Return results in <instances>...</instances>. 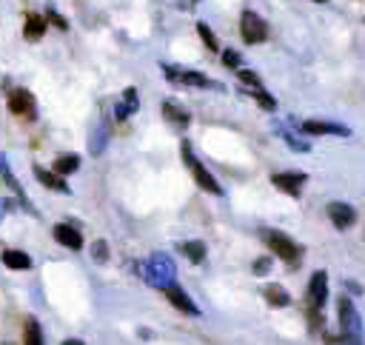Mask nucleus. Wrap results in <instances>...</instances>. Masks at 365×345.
Segmentation results:
<instances>
[{
	"mask_svg": "<svg viewBox=\"0 0 365 345\" xmlns=\"http://www.w3.org/2000/svg\"><path fill=\"white\" fill-rule=\"evenodd\" d=\"M143 277H145V282L151 285V288H168L171 282H174V277H177V268H174V262H171V257H165V254H151L148 259H145V265H143Z\"/></svg>",
	"mask_w": 365,
	"mask_h": 345,
	"instance_id": "obj_1",
	"label": "nucleus"
},
{
	"mask_svg": "<svg viewBox=\"0 0 365 345\" xmlns=\"http://www.w3.org/2000/svg\"><path fill=\"white\" fill-rule=\"evenodd\" d=\"M262 240H265V245L274 251V257L285 259L288 265H297V262H299V257H302V245H299L297 240H291L288 234L274 231V228H265V231H262Z\"/></svg>",
	"mask_w": 365,
	"mask_h": 345,
	"instance_id": "obj_2",
	"label": "nucleus"
},
{
	"mask_svg": "<svg viewBox=\"0 0 365 345\" xmlns=\"http://www.w3.org/2000/svg\"><path fill=\"white\" fill-rule=\"evenodd\" d=\"M182 160H185V165H188V171H191V177H194V182L205 191V194H214V197H220L222 194V188H220V182L208 174V168L191 154V148H188V143H182Z\"/></svg>",
	"mask_w": 365,
	"mask_h": 345,
	"instance_id": "obj_3",
	"label": "nucleus"
},
{
	"mask_svg": "<svg viewBox=\"0 0 365 345\" xmlns=\"http://www.w3.org/2000/svg\"><path fill=\"white\" fill-rule=\"evenodd\" d=\"M240 34H242V40L248 46H257V43H262L268 37V26H265V20L257 11L245 9L242 17H240Z\"/></svg>",
	"mask_w": 365,
	"mask_h": 345,
	"instance_id": "obj_4",
	"label": "nucleus"
},
{
	"mask_svg": "<svg viewBox=\"0 0 365 345\" xmlns=\"http://www.w3.org/2000/svg\"><path fill=\"white\" fill-rule=\"evenodd\" d=\"M339 328H342V334L362 342V319H359V314L348 297H339Z\"/></svg>",
	"mask_w": 365,
	"mask_h": 345,
	"instance_id": "obj_5",
	"label": "nucleus"
},
{
	"mask_svg": "<svg viewBox=\"0 0 365 345\" xmlns=\"http://www.w3.org/2000/svg\"><path fill=\"white\" fill-rule=\"evenodd\" d=\"M9 111L14 117H23V120H31L37 114V103H34V94L29 88H14L9 94Z\"/></svg>",
	"mask_w": 365,
	"mask_h": 345,
	"instance_id": "obj_6",
	"label": "nucleus"
},
{
	"mask_svg": "<svg viewBox=\"0 0 365 345\" xmlns=\"http://www.w3.org/2000/svg\"><path fill=\"white\" fill-rule=\"evenodd\" d=\"M271 182H274L279 191H285V194H291V197H299L302 188H305V182H308V174H305V171H279V174L271 177Z\"/></svg>",
	"mask_w": 365,
	"mask_h": 345,
	"instance_id": "obj_7",
	"label": "nucleus"
},
{
	"mask_svg": "<svg viewBox=\"0 0 365 345\" xmlns=\"http://www.w3.org/2000/svg\"><path fill=\"white\" fill-rule=\"evenodd\" d=\"M328 302V274L325 271H314L311 282H308V305L311 308H322Z\"/></svg>",
	"mask_w": 365,
	"mask_h": 345,
	"instance_id": "obj_8",
	"label": "nucleus"
},
{
	"mask_svg": "<svg viewBox=\"0 0 365 345\" xmlns=\"http://www.w3.org/2000/svg\"><path fill=\"white\" fill-rule=\"evenodd\" d=\"M163 71H165V77H168V80H180V83H185V86L222 88V86H217L214 80H208V77H205V74H200V71H177V68H171V66H163Z\"/></svg>",
	"mask_w": 365,
	"mask_h": 345,
	"instance_id": "obj_9",
	"label": "nucleus"
},
{
	"mask_svg": "<svg viewBox=\"0 0 365 345\" xmlns=\"http://www.w3.org/2000/svg\"><path fill=\"white\" fill-rule=\"evenodd\" d=\"M328 217H331V222L339 228V231H348L354 222H356V211H354V205H348V202H328Z\"/></svg>",
	"mask_w": 365,
	"mask_h": 345,
	"instance_id": "obj_10",
	"label": "nucleus"
},
{
	"mask_svg": "<svg viewBox=\"0 0 365 345\" xmlns=\"http://www.w3.org/2000/svg\"><path fill=\"white\" fill-rule=\"evenodd\" d=\"M163 291H165V299H168L174 308H180L182 314L200 316V308H197V302H194V299H191V297H188V294H185V291H182L177 282H171V285H168V288H163Z\"/></svg>",
	"mask_w": 365,
	"mask_h": 345,
	"instance_id": "obj_11",
	"label": "nucleus"
},
{
	"mask_svg": "<svg viewBox=\"0 0 365 345\" xmlns=\"http://www.w3.org/2000/svg\"><path fill=\"white\" fill-rule=\"evenodd\" d=\"M54 240H57L60 245L71 248V251H80V248H83V234H80L74 225H68V222H57V225H54Z\"/></svg>",
	"mask_w": 365,
	"mask_h": 345,
	"instance_id": "obj_12",
	"label": "nucleus"
},
{
	"mask_svg": "<svg viewBox=\"0 0 365 345\" xmlns=\"http://www.w3.org/2000/svg\"><path fill=\"white\" fill-rule=\"evenodd\" d=\"M305 134H336V137H351V128L342 123H319V120H308L302 123Z\"/></svg>",
	"mask_w": 365,
	"mask_h": 345,
	"instance_id": "obj_13",
	"label": "nucleus"
},
{
	"mask_svg": "<svg viewBox=\"0 0 365 345\" xmlns=\"http://www.w3.org/2000/svg\"><path fill=\"white\" fill-rule=\"evenodd\" d=\"M262 299L268 302V305H274V308H285V305H291V294L282 288V285H277V282H271V285H262Z\"/></svg>",
	"mask_w": 365,
	"mask_h": 345,
	"instance_id": "obj_14",
	"label": "nucleus"
},
{
	"mask_svg": "<svg viewBox=\"0 0 365 345\" xmlns=\"http://www.w3.org/2000/svg\"><path fill=\"white\" fill-rule=\"evenodd\" d=\"M34 177H37V182H43L46 188H51V191H63V194H68V182H66V180H60V174H57V171H46V168H40V165H34Z\"/></svg>",
	"mask_w": 365,
	"mask_h": 345,
	"instance_id": "obj_15",
	"label": "nucleus"
},
{
	"mask_svg": "<svg viewBox=\"0 0 365 345\" xmlns=\"http://www.w3.org/2000/svg\"><path fill=\"white\" fill-rule=\"evenodd\" d=\"M163 114H165V120H168V123H174L177 128H185V125H188V120H191V114H188L180 103H171V100H165V103H163Z\"/></svg>",
	"mask_w": 365,
	"mask_h": 345,
	"instance_id": "obj_16",
	"label": "nucleus"
},
{
	"mask_svg": "<svg viewBox=\"0 0 365 345\" xmlns=\"http://www.w3.org/2000/svg\"><path fill=\"white\" fill-rule=\"evenodd\" d=\"M46 26H48L46 17L29 14V17H26V26H23V37H26V40H40V37L46 34Z\"/></svg>",
	"mask_w": 365,
	"mask_h": 345,
	"instance_id": "obj_17",
	"label": "nucleus"
},
{
	"mask_svg": "<svg viewBox=\"0 0 365 345\" xmlns=\"http://www.w3.org/2000/svg\"><path fill=\"white\" fill-rule=\"evenodd\" d=\"M3 265H9V268H17V271H29L31 268V257L29 254H23V251H17V248H9V251H3Z\"/></svg>",
	"mask_w": 365,
	"mask_h": 345,
	"instance_id": "obj_18",
	"label": "nucleus"
},
{
	"mask_svg": "<svg viewBox=\"0 0 365 345\" xmlns=\"http://www.w3.org/2000/svg\"><path fill=\"white\" fill-rule=\"evenodd\" d=\"M0 174L6 177V185H9V188H14V194L20 197L23 208H29V211H31V205H29V200H26V194H23V188H20V182L11 177V171H9V165H6V157H3V154H0Z\"/></svg>",
	"mask_w": 365,
	"mask_h": 345,
	"instance_id": "obj_19",
	"label": "nucleus"
},
{
	"mask_svg": "<svg viewBox=\"0 0 365 345\" xmlns=\"http://www.w3.org/2000/svg\"><path fill=\"white\" fill-rule=\"evenodd\" d=\"M77 168H80V157L77 154H60L54 160V171L57 174H74Z\"/></svg>",
	"mask_w": 365,
	"mask_h": 345,
	"instance_id": "obj_20",
	"label": "nucleus"
},
{
	"mask_svg": "<svg viewBox=\"0 0 365 345\" xmlns=\"http://www.w3.org/2000/svg\"><path fill=\"white\" fill-rule=\"evenodd\" d=\"M182 254L197 265V262H202L205 259V242H200V240H191V242H182Z\"/></svg>",
	"mask_w": 365,
	"mask_h": 345,
	"instance_id": "obj_21",
	"label": "nucleus"
},
{
	"mask_svg": "<svg viewBox=\"0 0 365 345\" xmlns=\"http://www.w3.org/2000/svg\"><path fill=\"white\" fill-rule=\"evenodd\" d=\"M23 342H26V345H40V342H43V331H40L37 319H26V328H23Z\"/></svg>",
	"mask_w": 365,
	"mask_h": 345,
	"instance_id": "obj_22",
	"label": "nucleus"
},
{
	"mask_svg": "<svg viewBox=\"0 0 365 345\" xmlns=\"http://www.w3.org/2000/svg\"><path fill=\"white\" fill-rule=\"evenodd\" d=\"M197 34L202 37V43H205V48H208V51H220V40L214 37V31H211L205 23H197Z\"/></svg>",
	"mask_w": 365,
	"mask_h": 345,
	"instance_id": "obj_23",
	"label": "nucleus"
},
{
	"mask_svg": "<svg viewBox=\"0 0 365 345\" xmlns=\"http://www.w3.org/2000/svg\"><path fill=\"white\" fill-rule=\"evenodd\" d=\"M245 91H248V94H251V97H254V100H257L262 108H268V111H274V108H277V100H274V97H271L265 88H245Z\"/></svg>",
	"mask_w": 365,
	"mask_h": 345,
	"instance_id": "obj_24",
	"label": "nucleus"
},
{
	"mask_svg": "<svg viewBox=\"0 0 365 345\" xmlns=\"http://www.w3.org/2000/svg\"><path fill=\"white\" fill-rule=\"evenodd\" d=\"M91 259L100 262V265L108 259V245H106V240H97V242L91 245Z\"/></svg>",
	"mask_w": 365,
	"mask_h": 345,
	"instance_id": "obj_25",
	"label": "nucleus"
},
{
	"mask_svg": "<svg viewBox=\"0 0 365 345\" xmlns=\"http://www.w3.org/2000/svg\"><path fill=\"white\" fill-rule=\"evenodd\" d=\"M237 77H240V83H245V86H251V88H262L259 77H257L254 71H248V68H237Z\"/></svg>",
	"mask_w": 365,
	"mask_h": 345,
	"instance_id": "obj_26",
	"label": "nucleus"
},
{
	"mask_svg": "<svg viewBox=\"0 0 365 345\" xmlns=\"http://www.w3.org/2000/svg\"><path fill=\"white\" fill-rule=\"evenodd\" d=\"M222 63H225L228 68H234V71L242 66V60H240V54H237L234 48H225V51H222Z\"/></svg>",
	"mask_w": 365,
	"mask_h": 345,
	"instance_id": "obj_27",
	"label": "nucleus"
},
{
	"mask_svg": "<svg viewBox=\"0 0 365 345\" xmlns=\"http://www.w3.org/2000/svg\"><path fill=\"white\" fill-rule=\"evenodd\" d=\"M46 20H48L51 26H57V29H63V31L68 29V23H66V17H63V14H57L54 9H48V11H46Z\"/></svg>",
	"mask_w": 365,
	"mask_h": 345,
	"instance_id": "obj_28",
	"label": "nucleus"
},
{
	"mask_svg": "<svg viewBox=\"0 0 365 345\" xmlns=\"http://www.w3.org/2000/svg\"><path fill=\"white\" fill-rule=\"evenodd\" d=\"M268 271H271V259H268V257H257V259H254V274L262 277V274H268Z\"/></svg>",
	"mask_w": 365,
	"mask_h": 345,
	"instance_id": "obj_29",
	"label": "nucleus"
},
{
	"mask_svg": "<svg viewBox=\"0 0 365 345\" xmlns=\"http://www.w3.org/2000/svg\"><path fill=\"white\" fill-rule=\"evenodd\" d=\"M282 137H285V143H288V145H294L297 151H308V143H302V140H297V137H294L291 131H285Z\"/></svg>",
	"mask_w": 365,
	"mask_h": 345,
	"instance_id": "obj_30",
	"label": "nucleus"
},
{
	"mask_svg": "<svg viewBox=\"0 0 365 345\" xmlns=\"http://www.w3.org/2000/svg\"><path fill=\"white\" fill-rule=\"evenodd\" d=\"M308 325H311V328H319V325H322V314H319V308H311V311H308Z\"/></svg>",
	"mask_w": 365,
	"mask_h": 345,
	"instance_id": "obj_31",
	"label": "nucleus"
},
{
	"mask_svg": "<svg viewBox=\"0 0 365 345\" xmlns=\"http://www.w3.org/2000/svg\"><path fill=\"white\" fill-rule=\"evenodd\" d=\"M125 105L131 108V114L137 111V91H134V88H128V91H125Z\"/></svg>",
	"mask_w": 365,
	"mask_h": 345,
	"instance_id": "obj_32",
	"label": "nucleus"
},
{
	"mask_svg": "<svg viewBox=\"0 0 365 345\" xmlns=\"http://www.w3.org/2000/svg\"><path fill=\"white\" fill-rule=\"evenodd\" d=\"M345 288H348V291H356V294H362V285H354V282H345Z\"/></svg>",
	"mask_w": 365,
	"mask_h": 345,
	"instance_id": "obj_33",
	"label": "nucleus"
},
{
	"mask_svg": "<svg viewBox=\"0 0 365 345\" xmlns=\"http://www.w3.org/2000/svg\"><path fill=\"white\" fill-rule=\"evenodd\" d=\"M314 3H328V0H314Z\"/></svg>",
	"mask_w": 365,
	"mask_h": 345,
	"instance_id": "obj_34",
	"label": "nucleus"
},
{
	"mask_svg": "<svg viewBox=\"0 0 365 345\" xmlns=\"http://www.w3.org/2000/svg\"><path fill=\"white\" fill-rule=\"evenodd\" d=\"M0 214H3V208H0Z\"/></svg>",
	"mask_w": 365,
	"mask_h": 345,
	"instance_id": "obj_35",
	"label": "nucleus"
}]
</instances>
